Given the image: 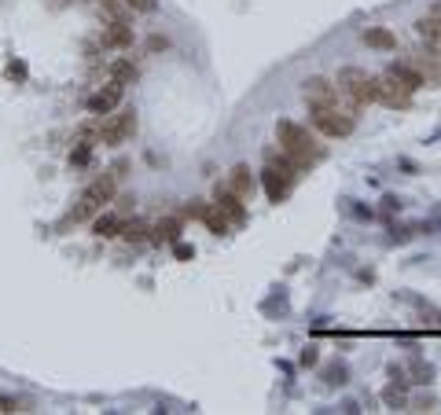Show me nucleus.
Returning a JSON list of instances; mask_svg holds the SVG:
<instances>
[{
	"mask_svg": "<svg viewBox=\"0 0 441 415\" xmlns=\"http://www.w3.org/2000/svg\"><path fill=\"white\" fill-rule=\"evenodd\" d=\"M180 239V220L177 217H162L159 225L151 228V243H177Z\"/></svg>",
	"mask_w": 441,
	"mask_h": 415,
	"instance_id": "nucleus-17",
	"label": "nucleus"
},
{
	"mask_svg": "<svg viewBox=\"0 0 441 415\" xmlns=\"http://www.w3.org/2000/svg\"><path fill=\"white\" fill-rule=\"evenodd\" d=\"M133 41H136V33H133V26H129L125 19H111V22L99 30V44H103V48L125 51V48H133Z\"/></svg>",
	"mask_w": 441,
	"mask_h": 415,
	"instance_id": "nucleus-8",
	"label": "nucleus"
},
{
	"mask_svg": "<svg viewBox=\"0 0 441 415\" xmlns=\"http://www.w3.org/2000/svg\"><path fill=\"white\" fill-rule=\"evenodd\" d=\"M419 316H423V323H431V327H441V313H438V309L434 305H419Z\"/></svg>",
	"mask_w": 441,
	"mask_h": 415,
	"instance_id": "nucleus-27",
	"label": "nucleus"
},
{
	"mask_svg": "<svg viewBox=\"0 0 441 415\" xmlns=\"http://www.w3.org/2000/svg\"><path fill=\"white\" fill-rule=\"evenodd\" d=\"M405 386H408V382H397V379H394V386H386V390H383V400H386L390 408H405V405H408Z\"/></svg>",
	"mask_w": 441,
	"mask_h": 415,
	"instance_id": "nucleus-20",
	"label": "nucleus"
},
{
	"mask_svg": "<svg viewBox=\"0 0 441 415\" xmlns=\"http://www.w3.org/2000/svg\"><path fill=\"white\" fill-rule=\"evenodd\" d=\"M214 202H217V210L225 213L232 225H246V206H243V199L228 184H217L214 188Z\"/></svg>",
	"mask_w": 441,
	"mask_h": 415,
	"instance_id": "nucleus-11",
	"label": "nucleus"
},
{
	"mask_svg": "<svg viewBox=\"0 0 441 415\" xmlns=\"http://www.w3.org/2000/svg\"><path fill=\"white\" fill-rule=\"evenodd\" d=\"M147 48H151V51H166V48H170V41H166V37H159V33H154L151 41H147Z\"/></svg>",
	"mask_w": 441,
	"mask_h": 415,
	"instance_id": "nucleus-30",
	"label": "nucleus"
},
{
	"mask_svg": "<svg viewBox=\"0 0 441 415\" xmlns=\"http://www.w3.org/2000/svg\"><path fill=\"white\" fill-rule=\"evenodd\" d=\"M4 77H8V81H26V63L11 59L8 67H4Z\"/></svg>",
	"mask_w": 441,
	"mask_h": 415,
	"instance_id": "nucleus-26",
	"label": "nucleus"
},
{
	"mask_svg": "<svg viewBox=\"0 0 441 415\" xmlns=\"http://www.w3.org/2000/svg\"><path fill=\"white\" fill-rule=\"evenodd\" d=\"M309 122L323 136H349L357 129V107H349V103H309Z\"/></svg>",
	"mask_w": 441,
	"mask_h": 415,
	"instance_id": "nucleus-3",
	"label": "nucleus"
},
{
	"mask_svg": "<svg viewBox=\"0 0 441 415\" xmlns=\"http://www.w3.org/2000/svg\"><path fill=\"white\" fill-rule=\"evenodd\" d=\"M228 188L236 191V195L243 199V202H250L254 199V177H250V165L246 162H239V165H232V173H228Z\"/></svg>",
	"mask_w": 441,
	"mask_h": 415,
	"instance_id": "nucleus-12",
	"label": "nucleus"
},
{
	"mask_svg": "<svg viewBox=\"0 0 441 415\" xmlns=\"http://www.w3.org/2000/svg\"><path fill=\"white\" fill-rule=\"evenodd\" d=\"M99 4H103V11H107L111 19H125V15H129V4H125V0H99Z\"/></svg>",
	"mask_w": 441,
	"mask_h": 415,
	"instance_id": "nucleus-22",
	"label": "nucleus"
},
{
	"mask_svg": "<svg viewBox=\"0 0 441 415\" xmlns=\"http://www.w3.org/2000/svg\"><path fill=\"white\" fill-rule=\"evenodd\" d=\"M122 225H125V220H122L118 213H99V217H93L96 239H114V236H122Z\"/></svg>",
	"mask_w": 441,
	"mask_h": 415,
	"instance_id": "nucleus-15",
	"label": "nucleus"
},
{
	"mask_svg": "<svg viewBox=\"0 0 441 415\" xmlns=\"http://www.w3.org/2000/svg\"><path fill=\"white\" fill-rule=\"evenodd\" d=\"M88 162H93V144H88V140H81V144L70 151V165H88Z\"/></svg>",
	"mask_w": 441,
	"mask_h": 415,
	"instance_id": "nucleus-21",
	"label": "nucleus"
},
{
	"mask_svg": "<svg viewBox=\"0 0 441 415\" xmlns=\"http://www.w3.org/2000/svg\"><path fill=\"white\" fill-rule=\"evenodd\" d=\"M276 140H280V151L287 154V158L298 165L302 173H309L313 165L320 162V144L313 140V133H309L305 125H298V122H291V118H280L276 122Z\"/></svg>",
	"mask_w": 441,
	"mask_h": 415,
	"instance_id": "nucleus-1",
	"label": "nucleus"
},
{
	"mask_svg": "<svg viewBox=\"0 0 441 415\" xmlns=\"http://www.w3.org/2000/svg\"><path fill=\"white\" fill-rule=\"evenodd\" d=\"M316 360H320V353H316L313 345H309V349H302V364H305V368H309V364H316Z\"/></svg>",
	"mask_w": 441,
	"mask_h": 415,
	"instance_id": "nucleus-31",
	"label": "nucleus"
},
{
	"mask_svg": "<svg viewBox=\"0 0 441 415\" xmlns=\"http://www.w3.org/2000/svg\"><path fill=\"white\" fill-rule=\"evenodd\" d=\"M133 133H136V111H118V114L111 111L107 118L99 122L96 140L107 147H122L125 140H133Z\"/></svg>",
	"mask_w": 441,
	"mask_h": 415,
	"instance_id": "nucleus-5",
	"label": "nucleus"
},
{
	"mask_svg": "<svg viewBox=\"0 0 441 415\" xmlns=\"http://www.w3.org/2000/svg\"><path fill=\"white\" fill-rule=\"evenodd\" d=\"M302 96H305V103H349L339 92V85L328 81V77H320V74H313V77L302 81ZM349 107H353V103H349Z\"/></svg>",
	"mask_w": 441,
	"mask_h": 415,
	"instance_id": "nucleus-7",
	"label": "nucleus"
},
{
	"mask_svg": "<svg viewBox=\"0 0 441 415\" xmlns=\"http://www.w3.org/2000/svg\"><path fill=\"white\" fill-rule=\"evenodd\" d=\"M426 15H434V19H441V0H434V4H431V11H426Z\"/></svg>",
	"mask_w": 441,
	"mask_h": 415,
	"instance_id": "nucleus-32",
	"label": "nucleus"
},
{
	"mask_svg": "<svg viewBox=\"0 0 441 415\" xmlns=\"http://www.w3.org/2000/svg\"><path fill=\"white\" fill-rule=\"evenodd\" d=\"M335 85H339V92L353 103V107L375 103V77H368V70H360V67H342L339 77H335Z\"/></svg>",
	"mask_w": 441,
	"mask_h": 415,
	"instance_id": "nucleus-4",
	"label": "nucleus"
},
{
	"mask_svg": "<svg viewBox=\"0 0 441 415\" xmlns=\"http://www.w3.org/2000/svg\"><path fill=\"white\" fill-rule=\"evenodd\" d=\"M412 375H416L412 382H431V379H434V368L423 364V360H412Z\"/></svg>",
	"mask_w": 441,
	"mask_h": 415,
	"instance_id": "nucleus-25",
	"label": "nucleus"
},
{
	"mask_svg": "<svg viewBox=\"0 0 441 415\" xmlns=\"http://www.w3.org/2000/svg\"><path fill=\"white\" fill-rule=\"evenodd\" d=\"M416 33H419V37H423V41L431 44L434 51H441V19H434V15L416 19Z\"/></svg>",
	"mask_w": 441,
	"mask_h": 415,
	"instance_id": "nucleus-16",
	"label": "nucleus"
},
{
	"mask_svg": "<svg viewBox=\"0 0 441 415\" xmlns=\"http://www.w3.org/2000/svg\"><path fill=\"white\" fill-rule=\"evenodd\" d=\"M111 77H114V81H122V85H136L140 70H136L133 59H118V63H111Z\"/></svg>",
	"mask_w": 441,
	"mask_h": 415,
	"instance_id": "nucleus-18",
	"label": "nucleus"
},
{
	"mask_svg": "<svg viewBox=\"0 0 441 415\" xmlns=\"http://www.w3.org/2000/svg\"><path fill=\"white\" fill-rule=\"evenodd\" d=\"M390 74H394V77H397V81L405 85V88H412V92H419V88L426 85V81H423V74L416 70V63H408V59H397V63H390Z\"/></svg>",
	"mask_w": 441,
	"mask_h": 415,
	"instance_id": "nucleus-13",
	"label": "nucleus"
},
{
	"mask_svg": "<svg viewBox=\"0 0 441 415\" xmlns=\"http://www.w3.org/2000/svg\"><path fill=\"white\" fill-rule=\"evenodd\" d=\"M360 37H364V44L375 48V51H394V48H397V37L386 30V26H368Z\"/></svg>",
	"mask_w": 441,
	"mask_h": 415,
	"instance_id": "nucleus-14",
	"label": "nucleus"
},
{
	"mask_svg": "<svg viewBox=\"0 0 441 415\" xmlns=\"http://www.w3.org/2000/svg\"><path fill=\"white\" fill-rule=\"evenodd\" d=\"M122 92H125V85L122 81H111L103 85V88H96L93 96H88V111L93 114H111V111H118V103H122Z\"/></svg>",
	"mask_w": 441,
	"mask_h": 415,
	"instance_id": "nucleus-10",
	"label": "nucleus"
},
{
	"mask_svg": "<svg viewBox=\"0 0 441 415\" xmlns=\"http://www.w3.org/2000/svg\"><path fill=\"white\" fill-rule=\"evenodd\" d=\"M173 254H177V261H191V257H195V246H191V243H173Z\"/></svg>",
	"mask_w": 441,
	"mask_h": 415,
	"instance_id": "nucleus-28",
	"label": "nucleus"
},
{
	"mask_svg": "<svg viewBox=\"0 0 441 415\" xmlns=\"http://www.w3.org/2000/svg\"><path fill=\"white\" fill-rule=\"evenodd\" d=\"M0 412H22V405H19V400H11V397L0 393Z\"/></svg>",
	"mask_w": 441,
	"mask_h": 415,
	"instance_id": "nucleus-29",
	"label": "nucleus"
},
{
	"mask_svg": "<svg viewBox=\"0 0 441 415\" xmlns=\"http://www.w3.org/2000/svg\"><path fill=\"white\" fill-rule=\"evenodd\" d=\"M323 375H328V382H331V386H346V382H349V371H346V364H331V368L323 371Z\"/></svg>",
	"mask_w": 441,
	"mask_h": 415,
	"instance_id": "nucleus-23",
	"label": "nucleus"
},
{
	"mask_svg": "<svg viewBox=\"0 0 441 415\" xmlns=\"http://www.w3.org/2000/svg\"><path fill=\"white\" fill-rule=\"evenodd\" d=\"M129 11H140V15H154L159 11V0H125Z\"/></svg>",
	"mask_w": 441,
	"mask_h": 415,
	"instance_id": "nucleus-24",
	"label": "nucleus"
},
{
	"mask_svg": "<svg viewBox=\"0 0 441 415\" xmlns=\"http://www.w3.org/2000/svg\"><path fill=\"white\" fill-rule=\"evenodd\" d=\"M122 239H129V243H147L151 239V228L144 225V220H125V225H122Z\"/></svg>",
	"mask_w": 441,
	"mask_h": 415,
	"instance_id": "nucleus-19",
	"label": "nucleus"
},
{
	"mask_svg": "<svg viewBox=\"0 0 441 415\" xmlns=\"http://www.w3.org/2000/svg\"><path fill=\"white\" fill-rule=\"evenodd\" d=\"M114 191H118V173H103V177H96L93 184L81 191V199L74 202L70 220H74V225H81V220L99 217L103 210H107V202L114 199Z\"/></svg>",
	"mask_w": 441,
	"mask_h": 415,
	"instance_id": "nucleus-2",
	"label": "nucleus"
},
{
	"mask_svg": "<svg viewBox=\"0 0 441 415\" xmlns=\"http://www.w3.org/2000/svg\"><path fill=\"white\" fill-rule=\"evenodd\" d=\"M184 213H188V217H199L202 225L214 231V236H225V231L232 228V220L217 210V202H188V210H184Z\"/></svg>",
	"mask_w": 441,
	"mask_h": 415,
	"instance_id": "nucleus-9",
	"label": "nucleus"
},
{
	"mask_svg": "<svg viewBox=\"0 0 441 415\" xmlns=\"http://www.w3.org/2000/svg\"><path fill=\"white\" fill-rule=\"evenodd\" d=\"M375 99L386 103V107H394V111H405V107H412V88H405L390 70H386L383 77H375Z\"/></svg>",
	"mask_w": 441,
	"mask_h": 415,
	"instance_id": "nucleus-6",
	"label": "nucleus"
}]
</instances>
